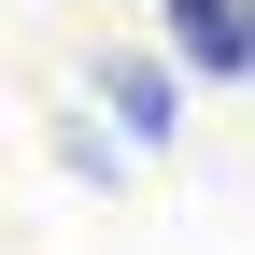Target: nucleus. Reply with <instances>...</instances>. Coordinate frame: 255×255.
I'll return each instance as SVG.
<instances>
[{
	"label": "nucleus",
	"mask_w": 255,
	"mask_h": 255,
	"mask_svg": "<svg viewBox=\"0 0 255 255\" xmlns=\"http://www.w3.org/2000/svg\"><path fill=\"white\" fill-rule=\"evenodd\" d=\"M100 100H114L128 142H170V128H184V100H170V71H156V57H114V71H100Z\"/></svg>",
	"instance_id": "f03ea898"
},
{
	"label": "nucleus",
	"mask_w": 255,
	"mask_h": 255,
	"mask_svg": "<svg viewBox=\"0 0 255 255\" xmlns=\"http://www.w3.org/2000/svg\"><path fill=\"white\" fill-rule=\"evenodd\" d=\"M170 57L213 85H255V0H170Z\"/></svg>",
	"instance_id": "f257e3e1"
}]
</instances>
